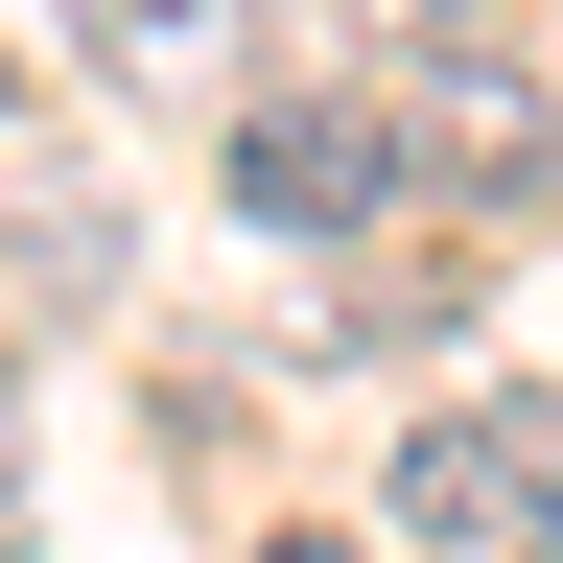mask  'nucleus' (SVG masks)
Wrapping results in <instances>:
<instances>
[{
	"label": "nucleus",
	"mask_w": 563,
	"mask_h": 563,
	"mask_svg": "<svg viewBox=\"0 0 563 563\" xmlns=\"http://www.w3.org/2000/svg\"><path fill=\"white\" fill-rule=\"evenodd\" d=\"M376 188H399V118H352V95H258L235 118V211L258 235H352Z\"/></svg>",
	"instance_id": "1"
},
{
	"label": "nucleus",
	"mask_w": 563,
	"mask_h": 563,
	"mask_svg": "<svg viewBox=\"0 0 563 563\" xmlns=\"http://www.w3.org/2000/svg\"><path fill=\"white\" fill-rule=\"evenodd\" d=\"M399 517H422V540H470V517H517V399H470V422H422V446H399Z\"/></svg>",
	"instance_id": "2"
},
{
	"label": "nucleus",
	"mask_w": 563,
	"mask_h": 563,
	"mask_svg": "<svg viewBox=\"0 0 563 563\" xmlns=\"http://www.w3.org/2000/svg\"><path fill=\"white\" fill-rule=\"evenodd\" d=\"M95 47H118V70H211V47H235V0H95Z\"/></svg>",
	"instance_id": "3"
},
{
	"label": "nucleus",
	"mask_w": 563,
	"mask_h": 563,
	"mask_svg": "<svg viewBox=\"0 0 563 563\" xmlns=\"http://www.w3.org/2000/svg\"><path fill=\"white\" fill-rule=\"evenodd\" d=\"M376 24H470V0H376Z\"/></svg>",
	"instance_id": "4"
},
{
	"label": "nucleus",
	"mask_w": 563,
	"mask_h": 563,
	"mask_svg": "<svg viewBox=\"0 0 563 563\" xmlns=\"http://www.w3.org/2000/svg\"><path fill=\"white\" fill-rule=\"evenodd\" d=\"M258 563H352V540H258Z\"/></svg>",
	"instance_id": "5"
}]
</instances>
